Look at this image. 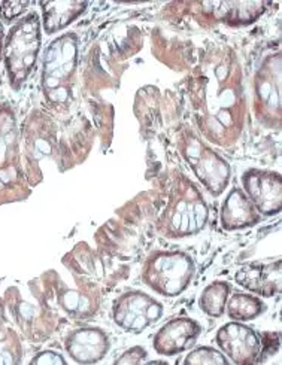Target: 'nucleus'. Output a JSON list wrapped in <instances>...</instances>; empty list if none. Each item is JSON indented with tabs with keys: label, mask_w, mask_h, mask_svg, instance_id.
I'll use <instances>...</instances> for the list:
<instances>
[{
	"label": "nucleus",
	"mask_w": 282,
	"mask_h": 365,
	"mask_svg": "<svg viewBox=\"0 0 282 365\" xmlns=\"http://www.w3.org/2000/svg\"><path fill=\"white\" fill-rule=\"evenodd\" d=\"M4 54V27L0 24V58H2Z\"/></svg>",
	"instance_id": "23"
},
{
	"label": "nucleus",
	"mask_w": 282,
	"mask_h": 365,
	"mask_svg": "<svg viewBox=\"0 0 282 365\" xmlns=\"http://www.w3.org/2000/svg\"><path fill=\"white\" fill-rule=\"evenodd\" d=\"M241 84L239 72L227 60L209 68L203 76V128L211 140H227L239 124Z\"/></svg>",
	"instance_id": "1"
},
{
	"label": "nucleus",
	"mask_w": 282,
	"mask_h": 365,
	"mask_svg": "<svg viewBox=\"0 0 282 365\" xmlns=\"http://www.w3.org/2000/svg\"><path fill=\"white\" fill-rule=\"evenodd\" d=\"M236 282L254 294L273 297L281 291V261L243 265L236 273Z\"/></svg>",
	"instance_id": "12"
},
{
	"label": "nucleus",
	"mask_w": 282,
	"mask_h": 365,
	"mask_svg": "<svg viewBox=\"0 0 282 365\" xmlns=\"http://www.w3.org/2000/svg\"><path fill=\"white\" fill-rule=\"evenodd\" d=\"M182 154L191 165L194 175L212 195H220L230 179L228 164L202 143L196 136H187L182 146Z\"/></svg>",
	"instance_id": "5"
},
{
	"label": "nucleus",
	"mask_w": 282,
	"mask_h": 365,
	"mask_svg": "<svg viewBox=\"0 0 282 365\" xmlns=\"http://www.w3.org/2000/svg\"><path fill=\"white\" fill-rule=\"evenodd\" d=\"M208 206L193 185L179 191L168 209V227L173 236H190L201 231L208 221Z\"/></svg>",
	"instance_id": "6"
},
{
	"label": "nucleus",
	"mask_w": 282,
	"mask_h": 365,
	"mask_svg": "<svg viewBox=\"0 0 282 365\" xmlns=\"http://www.w3.org/2000/svg\"><path fill=\"white\" fill-rule=\"evenodd\" d=\"M202 8L215 20L233 26L250 24L264 12L266 4L263 2H203Z\"/></svg>",
	"instance_id": "15"
},
{
	"label": "nucleus",
	"mask_w": 282,
	"mask_h": 365,
	"mask_svg": "<svg viewBox=\"0 0 282 365\" xmlns=\"http://www.w3.org/2000/svg\"><path fill=\"white\" fill-rule=\"evenodd\" d=\"M256 108L261 121L281 118V57H271L256 76Z\"/></svg>",
	"instance_id": "10"
},
{
	"label": "nucleus",
	"mask_w": 282,
	"mask_h": 365,
	"mask_svg": "<svg viewBox=\"0 0 282 365\" xmlns=\"http://www.w3.org/2000/svg\"><path fill=\"white\" fill-rule=\"evenodd\" d=\"M202 327L188 318H178L160 328L154 337V349L158 355L173 356L196 343Z\"/></svg>",
	"instance_id": "11"
},
{
	"label": "nucleus",
	"mask_w": 282,
	"mask_h": 365,
	"mask_svg": "<svg viewBox=\"0 0 282 365\" xmlns=\"http://www.w3.org/2000/svg\"><path fill=\"white\" fill-rule=\"evenodd\" d=\"M27 4L26 2H4L0 5V14L5 20H14L16 16L21 15L23 11L26 9Z\"/></svg>",
	"instance_id": "20"
},
{
	"label": "nucleus",
	"mask_w": 282,
	"mask_h": 365,
	"mask_svg": "<svg viewBox=\"0 0 282 365\" xmlns=\"http://www.w3.org/2000/svg\"><path fill=\"white\" fill-rule=\"evenodd\" d=\"M243 192L250 198L260 215H275L281 210L282 184L275 172L253 169L242 176Z\"/></svg>",
	"instance_id": "9"
},
{
	"label": "nucleus",
	"mask_w": 282,
	"mask_h": 365,
	"mask_svg": "<svg viewBox=\"0 0 282 365\" xmlns=\"http://www.w3.org/2000/svg\"><path fill=\"white\" fill-rule=\"evenodd\" d=\"M226 309L230 319L236 322H246L258 318L264 309H266V306H264L260 298L254 295L238 292L228 298Z\"/></svg>",
	"instance_id": "17"
},
{
	"label": "nucleus",
	"mask_w": 282,
	"mask_h": 365,
	"mask_svg": "<svg viewBox=\"0 0 282 365\" xmlns=\"http://www.w3.org/2000/svg\"><path fill=\"white\" fill-rule=\"evenodd\" d=\"M260 221V213L254 207L248 195L233 188L224 200L221 209V224L226 230H242L253 227Z\"/></svg>",
	"instance_id": "14"
},
{
	"label": "nucleus",
	"mask_w": 282,
	"mask_h": 365,
	"mask_svg": "<svg viewBox=\"0 0 282 365\" xmlns=\"http://www.w3.org/2000/svg\"><path fill=\"white\" fill-rule=\"evenodd\" d=\"M163 314V307L153 297L134 291L121 295L114 306V321L124 331L141 333L157 322Z\"/></svg>",
	"instance_id": "7"
},
{
	"label": "nucleus",
	"mask_w": 282,
	"mask_h": 365,
	"mask_svg": "<svg viewBox=\"0 0 282 365\" xmlns=\"http://www.w3.org/2000/svg\"><path fill=\"white\" fill-rule=\"evenodd\" d=\"M87 2H72V0H60V2H45L42 4L44 29L46 33H56L68 27L72 21L86 11Z\"/></svg>",
	"instance_id": "16"
},
{
	"label": "nucleus",
	"mask_w": 282,
	"mask_h": 365,
	"mask_svg": "<svg viewBox=\"0 0 282 365\" xmlns=\"http://www.w3.org/2000/svg\"><path fill=\"white\" fill-rule=\"evenodd\" d=\"M230 285L227 282H213V284L208 285L202 295L201 300H198V304H201V309L208 314V317L212 318H220L226 312V303L228 300L230 295Z\"/></svg>",
	"instance_id": "18"
},
{
	"label": "nucleus",
	"mask_w": 282,
	"mask_h": 365,
	"mask_svg": "<svg viewBox=\"0 0 282 365\" xmlns=\"http://www.w3.org/2000/svg\"><path fill=\"white\" fill-rule=\"evenodd\" d=\"M66 349L79 364H94L109 351V339L99 328L76 329L66 341Z\"/></svg>",
	"instance_id": "13"
},
{
	"label": "nucleus",
	"mask_w": 282,
	"mask_h": 365,
	"mask_svg": "<svg viewBox=\"0 0 282 365\" xmlns=\"http://www.w3.org/2000/svg\"><path fill=\"white\" fill-rule=\"evenodd\" d=\"M194 274V262L184 252H158L149 258L143 269V282L164 297L186 291Z\"/></svg>",
	"instance_id": "4"
},
{
	"label": "nucleus",
	"mask_w": 282,
	"mask_h": 365,
	"mask_svg": "<svg viewBox=\"0 0 282 365\" xmlns=\"http://www.w3.org/2000/svg\"><path fill=\"white\" fill-rule=\"evenodd\" d=\"M78 63V39L72 33L60 36L46 48L44 56L42 84L46 97L60 103L68 101L69 81Z\"/></svg>",
	"instance_id": "3"
},
{
	"label": "nucleus",
	"mask_w": 282,
	"mask_h": 365,
	"mask_svg": "<svg viewBox=\"0 0 282 365\" xmlns=\"http://www.w3.org/2000/svg\"><path fill=\"white\" fill-rule=\"evenodd\" d=\"M41 48V24L36 14H29L16 23L6 36L4 57L12 84L19 87L29 78Z\"/></svg>",
	"instance_id": "2"
},
{
	"label": "nucleus",
	"mask_w": 282,
	"mask_h": 365,
	"mask_svg": "<svg viewBox=\"0 0 282 365\" xmlns=\"http://www.w3.org/2000/svg\"><path fill=\"white\" fill-rule=\"evenodd\" d=\"M33 364H49V365H60V364H66V361L63 359L61 355L56 354V352H44L39 356H36L33 359Z\"/></svg>",
	"instance_id": "22"
},
{
	"label": "nucleus",
	"mask_w": 282,
	"mask_h": 365,
	"mask_svg": "<svg viewBox=\"0 0 282 365\" xmlns=\"http://www.w3.org/2000/svg\"><path fill=\"white\" fill-rule=\"evenodd\" d=\"M146 356V352L142 349V347H134V349L127 351L119 361L117 364H141Z\"/></svg>",
	"instance_id": "21"
},
{
	"label": "nucleus",
	"mask_w": 282,
	"mask_h": 365,
	"mask_svg": "<svg viewBox=\"0 0 282 365\" xmlns=\"http://www.w3.org/2000/svg\"><path fill=\"white\" fill-rule=\"evenodd\" d=\"M217 344L235 364L250 365L260 361L261 341L254 329L241 322L235 321L221 327L217 333Z\"/></svg>",
	"instance_id": "8"
},
{
	"label": "nucleus",
	"mask_w": 282,
	"mask_h": 365,
	"mask_svg": "<svg viewBox=\"0 0 282 365\" xmlns=\"http://www.w3.org/2000/svg\"><path fill=\"white\" fill-rule=\"evenodd\" d=\"M184 364L190 365H226L228 359L220 351L213 349V347H197L196 351L190 352L188 356L184 359Z\"/></svg>",
	"instance_id": "19"
}]
</instances>
